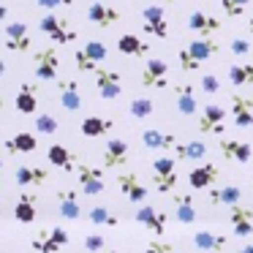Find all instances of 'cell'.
Here are the masks:
<instances>
[{"mask_svg": "<svg viewBox=\"0 0 253 253\" xmlns=\"http://www.w3.org/2000/svg\"><path fill=\"white\" fill-rule=\"evenodd\" d=\"M218 49H220V46L215 44V39H202V36H199V39H193L191 44H185L180 52H177L180 71L191 74V71H196V68H202L210 57L218 55Z\"/></svg>", "mask_w": 253, "mask_h": 253, "instance_id": "1", "label": "cell"}, {"mask_svg": "<svg viewBox=\"0 0 253 253\" xmlns=\"http://www.w3.org/2000/svg\"><path fill=\"white\" fill-rule=\"evenodd\" d=\"M39 30L57 46H66V44H74V41H77V30H74V25L68 22V19L57 17L55 11H46L44 17L39 19Z\"/></svg>", "mask_w": 253, "mask_h": 253, "instance_id": "2", "label": "cell"}, {"mask_svg": "<svg viewBox=\"0 0 253 253\" xmlns=\"http://www.w3.org/2000/svg\"><path fill=\"white\" fill-rule=\"evenodd\" d=\"M106 57H109V46L104 41H87L84 46H79L74 52V63H77L79 74H95L98 63H104Z\"/></svg>", "mask_w": 253, "mask_h": 253, "instance_id": "3", "label": "cell"}, {"mask_svg": "<svg viewBox=\"0 0 253 253\" xmlns=\"http://www.w3.org/2000/svg\"><path fill=\"white\" fill-rule=\"evenodd\" d=\"M33 74L36 79H41V82H55L57 79V68H60V55H57V44L52 46H44V49H39L33 55Z\"/></svg>", "mask_w": 253, "mask_h": 253, "instance_id": "4", "label": "cell"}, {"mask_svg": "<svg viewBox=\"0 0 253 253\" xmlns=\"http://www.w3.org/2000/svg\"><path fill=\"white\" fill-rule=\"evenodd\" d=\"M153 182L158 193H169L177 185V164L171 155H158L153 161Z\"/></svg>", "mask_w": 253, "mask_h": 253, "instance_id": "5", "label": "cell"}, {"mask_svg": "<svg viewBox=\"0 0 253 253\" xmlns=\"http://www.w3.org/2000/svg\"><path fill=\"white\" fill-rule=\"evenodd\" d=\"M77 180H79V188H82L84 196H98V193H104V188H106V169L79 164L77 166Z\"/></svg>", "mask_w": 253, "mask_h": 253, "instance_id": "6", "label": "cell"}, {"mask_svg": "<svg viewBox=\"0 0 253 253\" xmlns=\"http://www.w3.org/2000/svg\"><path fill=\"white\" fill-rule=\"evenodd\" d=\"M139 82H142L144 90H164V87H169V66H166V60H161V57L147 60L144 68H142Z\"/></svg>", "mask_w": 253, "mask_h": 253, "instance_id": "7", "label": "cell"}, {"mask_svg": "<svg viewBox=\"0 0 253 253\" xmlns=\"http://www.w3.org/2000/svg\"><path fill=\"white\" fill-rule=\"evenodd\" d=\"M142 30L153 39H169V19L164 6H144L142 8Z\"/></svg>", "mask_w": 253, "mask_h": 253, "instance_id": "8", "label": "cell"}, {"mask_svg": "<svg viewBox=\"0 0 253 253\" xmlns=\"http://www.w3.org/2000/svg\"><path fill=\"white\" fill-rule=\"evenodd\" d=\"M196 128L202 133H223L226 131V109L218 104H207L196 117Z\"/></svg>", "mask_w": 253, "mask_h": 253, "instance_id": "9", "label": "cell"}, {"mask_svg": "<svg viewBox=\"0 0 253 253\" xmlns=\"http://www.w3.org/2000/svg\"><path fill=\"white\" fill-rule=\"evenodd\" d=\"M3 41H6L8 52H30L33 41H30L28 25L22 19H14V22H6V30H3Z\"/></svg>", "mask_w": 253, "mask_h": 253, "instance_id": "10", "label": "cell"}, {"mask_svg": "<svg viewBox=\"0 0 253 253\" xmlns=\"http://www.w3.org/2000/svg\"><path fill=\"white\" fill-rule=\"evenodd\" d=\"M68 240H71V237H68V231L60 229V226H55V229L41 231L39 237H33V240H30V245H33L36 253H57L60 248L68 245Z\"/></svg>", "mask_w": 253, "mask_h": 253, "instance_id": "11", "label": "cell"}, {"mask_svg": "<svg viewBox=\"0 0 253 253\" xmlns=\"http://www.w3.org/2000/svg\"><path fill=\"white\" fill-rule=\"evenodd\" d=\"M95 87H98V95L104 101H112L123 93V77L115 68H98L95 71Z\"/></svg>", "mask_w": 253, "mask_h": 253, "instance_id": "12", "label": "cell"}, {"mask_svg": "<svg viewBox=\"0 0 253 253\" xmlns=\"http://www.w3.org/2000/svg\"><path fill=\"white\" fill-rule=\"evenodd\" d=\"M136 223L144 226L147 231H153L155 237L166 234V223H169V215L164 212V210H155L150 207V204H139L136 210Z\"/></svg>", "mask_w": 253, "mask_h": 253, "instance_id": "13", "label": "cell"}, {"mask_svg": "<svg viewBox=\"0 0 253 253\" xmlns=\"http://www.w3.org/2000/svg\"><path fill=\"white\" fill-rule=\"evenodd\" d=\"M117 188H120V193L126 199H131L133 204H144V199L150 196L144 182L139 180V174H133V171H120V174H117Z\"/></svg>", "mask_w": 253, "mask_h": 253, "instance_id": "14", "label": "cell"}, {"mask_svg": "<svg viewBox=\"0 0 253 253\" xmlns=\"http://www.w3.org/2000/svg\"><path fill=\"white\" fill-rule=\"evenodd\" d=\"M87 19L95 25V28H112L123 19V14L117 11L112 3H104V0H95L87 6Z\"/></svg>", "mask_w": 253, "mask_h": 253, "instance_id": "15", "label": "cell"}, {"mask_svg": "<svg viewBox=\"0 0 253 253\" xmlns=\"http://www.w3.org/2000/svg\"><path fill=\"white\" fill-rule=\"evenodd\" d=\"M131 158V150H128V142L120 136L109 139L104 147V169H120V166L128 164Z\"/></svg>", "mask_w": 253, "mask_h": 253, "instance_id": "16", "label": "cell"}, {"mask_svg": "<svg viewBox=\"0 0 253 253\" xmlns=\"http://www.w3.org/2000/svg\"><path fill=\"white\" fill-rule=\"evenodd\" d=\"M174 106L182 117H193L199 109V101H196V84L191 82H182L174 84Z\"/></svg>", "mask_w": 253, "mask_h": 253, "instance_id": "17", "label": "cell"}, {"mask_svg": "<svg viewBox=\"0 0 253 253\" xmlns=\"http://www.w3.org/2000/svg\"><path fill=\"white\" fill-rule=\"evenodd\" d=\"M14 180L19 188H39L49 180V171L44 166H33V164H22L14 169Z\"/></svg>", "mask_w": 253, "mask_h": 253, "instance_id": "18", "label": "cell"}, {"mask_svg": "<svg viewBox=\"0 0 253 253\" xmlns=\"http://www.w3.org/2000/svg\"><path fill=\"white\" fill-rule=\"evenodd\" d=\"M220 28H223V25H220V19L212 17V14L191 11V17H188V30H193V33L202 36V39H212Z\"/></svg>", "mask_w": 253, "mask_h": 253, "instance_id": "19", "label": "cell"}, {"mask_svg": "<svg viewBox=\"0 0 253 253\" xmlns=\"http://www.w3.org/2000/svg\"><path fill=\"white\" fill-rule=\"evenodd\" d=\"M229 223H231L234 237H251L253 234V210L242 207V204L229 207Z\"/></svg>", "mask_w": 253, "mask_h": 253, "instance_id": "20", "label": "cell"}, {"mask_svg": "<svg viewBox=\"0 0 253 253\" xmlns=\"http://www.w3.org/2000/svg\"><path fill=\"white\" fill-rule=\"evenodd\" d=\"M57 212L68 220L82 218V204H79V193L74 188H60L57 191Z\"/></svg>", "mask_w": 253, "mask_h": 253, "instance_id": "21", "label": "cell"}, {"mask_svg": "<svg viewBox=\"0 0 253 253\" xmlns=\"http://www.w3.org/2000/svg\"><path fill=\"white\" fill-rule=\"evenodd\" d=\"M231 117L237 128H251L253 126V98L234 93L231 95Z\"/></svg>", "mask_w": 253, "mask_h": 253, "instance_id": "22", "label": "cell"}, {"mask_svg": "<svg viewBox=\"0 0 253 253\" xmlns=\"http://www.w3.org/2000/svg\"><path fill=\"white\" fill-rule=\"evenodd\" d=\"M215 180H218V166L215 164H202L196 169H191V174H188V185L193 191H210L215 185Z\"/></svg>", "mask_w": 253, "mask_h": 253, "instance_id": "23", "label": "cell"}, {"mask_svg": "<svg viewBox=\"0 0 253 253\" xmlns=\"http://www.w3.org/2000/svg\"><path fill=\"white\" fill-rule=\"evenodd\" d=\"M57 90H60V106L66 112L82 109V90H79L77 79H63V82H57Z\"/></svg>", "mask_w": 253, "mask_h": 253, "instance_id": "24", "label": "cell"}, {"mask_svg": "<svg viewBox=\"0 0 253 253\" xmlns=\"http://www.w3.org/2000/svg\"><path fill=\"white\" fill-rule=\"evenodd\" d=\"M220 153H223L226 161H237V164H248L253 158V150L248 142H240V139H220L218 142Z\"/></svg>", "mask_w": 253, "mask_h": 253, "instance_id": "25", "label": "cell"}, {"mask_svg": "<svg viewBox=\"0 0 253 253\" xmlns=\"http://www.w3.org/2000/svg\"><path fill=\"white\" fill-rule=\"evenodd\" d=\"M142 144L147 150H174L180 142H177L171 133L161 131V128H144L142 131Z\"/></svg>", "mask_w": 253, "mask_h": 253, "instance_id": "26", "label": "cell"}, {"mask_svg": "<svg viewBox=\"0 0 253 253\" xmlns=\"http://www.w3.org/2000/svg\"><path fill=\"white\" fill-rule=\"evenodd\" d=\"M19 115H36L39 112V93H36V84L22 82V87L17 90V98H14Z\"/></svg>", "mask_w": 253, "mask_h": 253, "instance_id": "27", "label": "cell"}, {"mask_svg": "<svg viewBox=\"0 0 253 253\" xmlns=\"http://www.w3.org/2000/svg\"><path fill=\"white\" fill-rule=\"evenodd\" d=\"M36 207H39V196L33 191H25L14 204V220L19 223H33L36 220Z\"/></svg>", "mask_w": 253, "mask_h": 253, "instance_id": "28", "label": "cell"}, {"mask_svg": "<svg viewBox=\"0 0 253 253\" xmlns=\"http://www.w3.org/2000/svg\"><path fill=\"white\" fill-rule=\"evenodd\" d=\"M174 218L182 226L196 223V204L191 193H174Z\"/></svg>", "mask_w": 253, "mask_h": 253, "instance_id": "29", "label": "cell"}, {"mask_svg": "<svg viewBox=\"0 0 253 253\" xmlns=\"http://www.w3.org/2000/svg\"><path fill=\"white\" fill-rule=\"evenodd\" d=\"M112 128H115L112 120H106V117H101V115H87L82 120V126H79V131L87 139H98V136H104V133H109Z\"/></svg>", "mask_w": 253, "mask_h": 253, "instance_id": "30", "label": "cell"}, {"mask_svg": "<svg viewBox=\"0 0 253 253\" xmlns=\"http://www.w3.org/2000/svg\"><path fill=\"white\" fill-rule=\"evenodd\" d=\"M193 245L204 253H220L226 248V237L218 231H196L193 234Z\"/></svg>", "mask_w": 253, "mask_h": 253, "instance_id": "31", "label": "cell"}, {"mask_svg": "<svg viewBox=\"0 0 253 253\" xmlns=\"http://www.w3.org/2000/svg\"><path fill=\"white\" fill-rule=\"evenodd\" d=\"M242 202V188L237 185H223V188H210V204H223V207H234Z\"/></svg>", "mask_w": 253, "mask_h": 253, "instance_id": "32", "label": "cell"}, {"mask_svg": "<svg viewBox=\"0 0 253 253\" xmlns=\"http://www.w3.org/2000/svg\"><path fill=\"white\" fill-rule=\"evenodd\" d=\"M117 49H120L123 55H128V57H144L150 52V44L142 41L139 36H133V33H126V36H120V41H117Z\"/></svg>", "mask_w": 253, "mask_h": 253, "instance_id": "33", "label": "cell"}, {"mask_svg": "<svg viewBox=\"0 0 253 253\" xmlns=\"http://www.w3.org/2000/svg\"><path fill=\"white\" fill-rule=\"evenodd\" d=\"M39 147V139L33 136V133H14L11 139L6 142V153L8 155H17V153H33V150Z\"/></svg>", "mask_w": 253, "mask_h": 253, "instance_id": "34", "label": "cell"}, {"mask_svg": "<svg viewBox=\"0 0 253 253\" xmlns=\"http://www.w3.org/2000/svg\"><path fill=\"white\" fill-rule=\"evenodd\" d=\"M46 158H49V164L52 166H60V169H66V171H71L74 166V153L66 147V144H52L49 150H46Z\"/></svg>", "mask_w": 253, "mask_h": 253, "instance_id": "35", "label": "cell"}, {"mask_svg": "<svg viewBox=\"0 0 253 253\" xmlns=\"http://www.w3.org/2000/svg\"><path fill=\"white\" fill-rule=\"evenodd\" d=\"M229 82L234 87H251L253 84V63H234V66H229Z\"/></svg>", "mask_w": 253, "mask_h": 253, "instance_id": "36", "label": "cell"}, {"mask_svg": "<svg viewBox=\"0 0 253 253\" xmlns=\"http://www.w3.org/2000/svg\"><path fill=\"white\" fill-rule=\"evenodd\" d=\"M174 155L180 161H202L204 155H207V144L204 142H182V144H177L174 147Z\"/></svg>", "mask_w": 253, "mask_h": 253, "instance_id": "37", "label": "cell"}, {"mask_svg": "<svg viewBox=\"0 0 253 253\" xmlns=\"http://www.w3.org/2000/svg\"><path fill=\"white\" fill-rule=\"evenodd\" d=\"M87 220L93 226H120V218L115 212H109V207H90L87 210Z\"/></svg>", "mask_w": 253, "mask_h": 253, "instance_id": "38", "label": "cell"}, {"mask_svg": "<svg viewBox=\"0 0 253 253\" xmlns=\"http://www.w3.org/2000/svg\"><path fill=\"white\" fill-rule=\"evenodd\" d=\"M128 112H131V117H136V120H147V117L155 112V101L150 98V95H139V98L131 101Z\"/></svg>", "mask_w": 253, "mask_h": 253, "instance_id": "39", "label": "cell"}, {"mask_svg": "<svg viewBox=\"0 0 253 253\" xmlns=\"http://www.w3.org/2000/svg\"><path fill=\"white\" fill-rule=\"evenodd\" d=\"M57 128H60V123H57L52 115H46V112L36 117V131L44 133V136H52V133H57Z\"/></svg>", "mask_w": 253, "mask_h": 253, "instance_id": "40", "label": "cell"}, {"mask_svg": "<svg viewBox=\"0 0 253 253\" xmlns=\"http://www.w3.org/2000/svg\"><path fill=\"white\" fill-rule=\"evenodd\" d=\"M220 87H223V82H220L218 74H204L202 82H199V90H202V93H207V95L220 93Z\"/></svg>", "mask_w": 253, "mask_h": 253, "instance_id": "41", "label": "cell"}, {"mask_svg": "<svg viewBox=\"0 0 253 253\" xmlns=\"http://www.w3.org/2000/svg\"><path fill=\"white\" fill-rule=\"evenodd\" d=\"M82 245H84V251H87V253H104L106 251V240L101 234H87Z\"/></svg>", "mask_w": 253, "mask_h": 253, "instance_id": "42", "label": "cell"}, {"mask_svg": "<svg viewBox=\"0 0 253 253\" xmlns=\"http://www.w3.org/2000/svg\"><path fill=\"white\" fill-rule=\"evenodd\" d=\"M36 6H41L44 11H57V8H71L74 0H36Z\"/></svg>", "mask_w": 253, "mask_h": 253, "instance_id": "43", "label": "cell"}, {"mask_svg": "<svg viewBox=\"0 0 253 253\" xmlns=\"http://www.w3.org/2000/svg\"><path fill=\"white\" fill-rule=\"evenodd\" d=\"M220 8H223V14L231 17V19H237V17L245 14V6H240V3H234V0H220Z\"/></svg>", "mask_w": 253, "mask_h": 253, "instance_id": "44", "label": "cell"}, {"mask_svg": "<svg viewBox=\"0 0 253 253\" xmlns=\"http://www.w3.org/2000/svg\"><path fill=\"white\" fill-rule=\"evenodd\" d=\"M144 253H174V248L169 242H161V240H150L144 245Z\"/></svg>", "mask_w": 253, "mask_h": 253, "instance_id": "45", "label": "cell"}, {"mask_svg": "<svg viewBox=\"0 0 253 253\" xmlns=\"http://www.w3.org/2000/svg\"><path fill=\"white\" fill-rule=\"evenodd\" d=\"M231 52H234V55H248V52H251V44H248L245 39H234L231 41Z\"/></svg>", "mask_w": 253, "mask_h": 253, "instance_id": "46", "label": "cell"}, {"mask_svg": "<svg viewBox=\"0 0 253 253\" xmlns=\"http://www.w3.org/2000/svg\"><path fill=\"white\" fill-rule=\"evenodd\" d=\"M237 253H253V240L248 242V245H242V248H240V251H237Z\"/></svg>", "mask_w": 253, "mask_h": 253, "instance_id": "47", "label": "cell"}, {"mask_svg": "<svg viewBox=\"0 0 253 253\" xmlns=\"http://www.w3.org/2000/svg\"><path fill=\"white\" fill-rule=\"evenodd\" d=\"M234 3H240V6H248V3H251V0H234Z\"/></svg>", "mask_w": 253, "mask_h": 253, "instance_id": "48", "label": "cell"}, {"mask_svg": "<svg viewBox=\"0 0 253 253\" xmlns=\"http://www.w3.org/2000/svg\"><path fill=\"white\" fill-rule=\"evenodd\" d=\"M248 30H251V33H253V19H251V25H248Z\"/></svg>", "mask_w": 253, "mask_h": 253, "instance_id": "49", "label": "cell"}, {"mask_svg": "<svg viewBox=\"0 0 253 253\" xmlns=\"http://www.w3.org/2000/svg\"><path fill=\"white\" fill-rule=\"evenodd\" d=\"M104 253H117V251H104Z\"/></svg>", "mask_w": 253, "mask_h": 253, "instance_id": "50", "label": "cell"}, {"mask_svg": "<svg viewBox=\"0 0 253 253\" xmlns=\"http://www.w3.org/2000/svg\"><path fill=\"white\" fill-rule=\"evenodd\" d=\"M164 3H174V0H164Z\"/></svg>", "mask_w": 253, "mask_h": 253, "instance_id": "51", "label": "cell"}, {"mask_svg": "<svg viewBox=\"0 0 253 253\" xmlns=\"http://www.w3.org/2000/svg\"><path fill=\"white\" fill-rule=\"evenodd\" d=\"M193 3H196V0H193Z\"/></svg>", "mask_w": 253, "mask_h": 253, "instance_id": "52", "label": "cell"}]
</instances>
